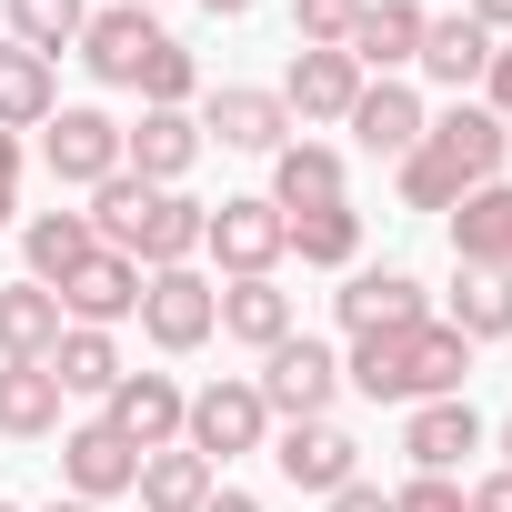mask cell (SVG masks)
I'll list each match as a JSON object with an SVG mask.
<instances>
[{
  "instance_id": "6da1fadb",
  "label": "cell",
  "mask_w": 512,
  "mask_h": 512,
  "mask_svg": "<svg viewBox=\"0 0 512 512\" xmlns=\"http://www.w3.org/2000/svg\"><path fill=\"white\" fill-rule=\"evenodd\" d=\"M201 211H211V201H191V191H151V181L111 171V181L91 191V241H101V251H131L141 272H171V262L201 251Z\"/></svg>"
},
{
  "instance_id": "7a4b0ae2",
  "label": "cell",
  "mask_w": 512,
  "mask_h": 512,
  "mask_svg": "<svg viewBox=\"0 0 512 512\" xmlns=\"http://www.w3.org/2000/svg\"><path fill=\"white\" fill-rule=\"evenodd\" d=\"M251 392H262V412H272V422H332V402H342V352H332V342H312V332H292V342H272V352H262Z\"/></svg>"
},
{
  "instance_id": "3957f363",
  "label": "cell",
  "mask_w": 512,
  "mask_h": 512,
  "mask_svg": "<svg viewBox=\"0 0 512 512\" xmlns=\"http://www.w3.org/2000/svg\"><path fill=\"white\" fill-rule=\"evenodd\" d=\"M201 251H211L231 282H262V272H282V262H292V221H282L262 191H231V201H211V211H201Z\"/></svg>"
},
{
  "instance_id": "277c9868",
  "label": "cell",
  "mask_w": 512,
  "mask_h": 512,
  "mask_svg": "<svg viewBox=\"0 0 512 512\" xmlns=\"http://www.w3.org/2000/svg\"><path fill=\"white\" fill-rule=\"evenodd\" d=\"M141 332L151 352H201L221 332V282L201 262H171V272H141Z\"/></svg>"
},
{
  "instance_id": "5b68a950",
  "label": "cell",
  "mask_w": 512,
  "mask_h": 512,
  "mask_svg": "<svg viewBox=\"0 0 512 512\" xmlns=\"http://www.w3.org/2000/svg\"><path fill=\"white\" fill-rule=\"evenodd\" d=\"M181 442L221 472L231 452H262L272 442V412H262V392H251V372H231V382H201L191 392V412H181Z\"/></svg>"
},
{
  "instance_id": "8992f818",
  "label": "cell",
  "mask_w": 512,
  "mask_h": 512,
  "mask_svg": "<svg viewBox=\"0 0 512 512\" xmlns=\"http://www.w3.org/2000/svg\"><path fill=\"white\" fill-rule=\"evenodd\" d=\"M41 161H51L61 191H101V181L121 171V121L91 111V101H61V111L41 121Z\"/></svg>"
},
{
  "instance_id": "52a82bcc",
  "label": "cell",
  "mask_w": 512,
  "mask_h": 512,
  "mask_svg": "<svg viewBox=\"0 0 512 512\" xmlns=\"http://www.w3.org/2000/svg\"><path fill=\"white\" fill-rule=\"evenodd\" d=\"M472 382V342L432 312V322H412V332H392V402L412 412V402H452Z\"/></svg>"
},
{
  "instance_id": "ba28073f",
  "label": "cell",
  "mask_w": 512,
  "mask_h": 512,
  "mask_svg": "<svg viewBox=\"0 0 512 512\" xmlns=\"http://www.w3.org/2000/svg\"><path fill=\"white\" fill-rule=\"evenodd\" d=\"M262 452H272V472H282L292 492H322V502H332L342 482H362V442H352L342 422H282Z\"/></svg>"
},
{
  "instance_id": "9c48e42d",
  "label": "cell",
  "mask_w": 512,
  "mask_h": 512,
  "mask_svg": "<svg viewBox=\"0 0 512 512\" xmlns=\"http://www.w3.org/2000/svg\"><path fill=\"white\" fill-rule=\"evenodd\" d=\"M422 151H432L462 191H482V181H502V161H512V121H492L482 101H452V111L422 131Z\"/></svg>"
},
{
  "instance_id": "30bf717a",
  "label": "cell",
  "mask_w": 512,
  "mask_h": 512,
  "mask_svg": "<svg viewBox=\"0 0 512 512\" xmlns=\"http://www.w3.org/2000/svg\"><path fill=\"white\" fill-rule=\"evenodd\" d=\"M161 41H171V31H161L151 11L111 0V11H91V21H81V71H91V81H111V91H141V61H151Z\"/></svg>"
},
{
  "instance_id": "8fae6325",
  "label": "cell",
  "mask_w": 512,
  "mask_h": 512,
  "mask_svg": "<svg viewBox=\"0 0 512 512\" xmlns=\"http://www.w3.org/2000/svg\"><path fill=\"white\" fill-rule=\"evenodd\" d=\"M181 412H191V392H181L171 372H121L111 402H101V422H111L131 452H171V442H181Z\"/></svg>"
},
{
  "instance_id": "7c38bea8",
  "label": "cell",
  "mask_w": 512,
  "mask_h": 512,
  "mask_svg": "<svg viewBox=\"0 0 512 512\" xmlns=\"http://www.w3.org/2000/svg\"><path fill=\"white\" fill-rule=\"evenodd\" d=\"M201 141H221V151H282L292 141V111H282V91H251V81H221V91H201Z\"/></svg>"
},
{
  "instance_id": "4fadbf2b",
  "label": "cell",
  "mask_w": 512,
  "mask_h": 512,
  "mask_svg": "<svg viewBox=\"0 0 512 512\" xmlns=\"http://www.w3.org/2000/svg\"><path fill=\"white\" fill-rule=\"evenodd\" d=\"M61 322H81V332L141 322V262H131V251H91V262L61 282Z\"/></svg>"
},
{
  "instance_id": "5bb4252c",
  "label": "cell",
  "mask_w": 512,
  "mask_h": 512,
  "mask_svg": "<svg viewBox=\"0 0 512 512\" xmlns=\"http://www.w3.org/2000/svg\"><path fill=\"white\" fill-rule=\"evenodd\" d=\"M201 151H211V141H201V121H191V111H141V121L121 131V171H131V181H151V191H181Z\"/></svg>"
},
{
  "instance_id": "9a60e30c",
  "label": "cell",
  "mask_w": 512,
  "mask_h": 512,
  "mask_svg": "<svg viewBox=\"0 0 512 512\" xmlns=\"http://www.w3.org/2000/svg\"><path fill=\"white\" fill-rule=\"evenodd\" d=\"M332 312H342L352 342H372V332H412V322H432V292H422L412 272H342Z\"/></svg>"
},
{
  "instance_id": "2e32d148",
  "label": "cell",
  "mask_w": 512,
  "mask_h": 512,
  "mask_svg": "<svg viewBox=\"0 0 512 512\" xmlns=\"http://www.w3.org/2000/svg\"><path fill=\"white\" fill-rule=\"evenodd\" d=\"M482 442H492V432H482L472 392L412 402V412H402V462H412V472H462V452H482Z\"/></svg>"
},
{
  "instance_id": "e0dca14e",
  "label": "cell",
  "mask_w": 512,
  "mask_h": 512,
  "mask_svg": "<svg viewBox=\"0 0 512 512\" xmlns=\"http://www.w3.org/2000/svg\"><path fill=\"white\" fill-rule=\"evenodd\" d=\"M422 21H432L422 0H372V11L352 21V41H342L352 71H362V81H402V71L422 61Z\"/></svg>"
},
{
  "instance_id": "ac0fdd59",
  "label": "cell",
  "mask_w": 512,
  "mask_h": 512,
  "mask_svg": "<svg viewBox=\"0 0 512 512\" xmlns=\"http://www.w3.org/2000/svg\"><path fill=\"white\" fill-rule=\"evenodd\" d=\"M372 161H402V151H422V131H432V111H422V91L412 81H362V101H352V121H342Z\"/></svg>"
},
{
  "instance_id": "d6986e66",
  "label": "cell",
  "mask_w": 512,
  "mask_h": 512,
  "mask_svg": "<svg viewBox=\"0 0 512 512\" xmlns=\"http://www.w3.org/2000/svg\"><path fill=\"white\" fill-rule=\"evenodd\" d=\"M61 482H71V502H111V492L141 482V452H131L111 422H71V432H61Z\"/></svg>"
},
{
  "instance_id": "ffe728a7",
  "label": "cell",
  "mask_w": 512,
  "mask_h": 512,
  "mask_svg": "<svg viewBox=\"0 0 512 512\" xmlns=\"http://www.w3.org/2000/svg\"><path fill=\"white\" fill-rule=\"evenodd\" d=\"M412 71H422L432 91H452V101H462V91L492 71V31H482L472 11H442V21H422V61H412Z\"/></svg>"
},
{
  "instance_id": "44dd1931",
  "label": "cell",
  "mask_w": 512,
  "mask_h": 512,
  "mask_svg": "<svg viewBox=\"0 0 512 512\" xmlns=\"http://www.w3.org/2000/svg\"><path fill=\"white\" fill-rule=\"evenodd\" d=\"M352 101H362L352 51H292V71H282V111L292 121H352Z\"/></svg>"
},
{
  "instance_id": "7402d4cb",
  "label": "cell",
  "mask_w": 512,
  "mask_h": 512,
  "mask_svg": "<svg viewBox=\"0 0 512 512\" xmlns=\"http://www.w3.org/2000/svg\"><path fill=\"white\" fill-rule=\"evenodd\" d=\"M342 181H352V171H342V151H332V141H282V151H272V191H262V201L292 221V211L342 201Z\"/></svg>"
},
{
  "instance_id": "603a6c76",
  "label": "cell",
  "mask_w": 512,
  "mask_h": 512,
  "mask_svg": "<svg viewBox=\"0 0 512 512\" xmlns=\"http://www.w3.org/2000/svg\"><path fill=\"white\" fill-rule=\"evenodd\" d=\"M442 221H452V262H492V272H512V181L462 191Z\"/></svg>"
},
{
  "instance_id": "cb8c5ba5",
  "label": "cell",
  "mask_w": 512,
  "mask_h": 512,
  "mask_svg": "<svg viewBox=\"0 0 512 512\" xmlns=\"http://www.w3.org/2000/svg\"><path fill=\"white\" fill-rule=\"evenodd\" d=\"M442 322L482 352V342H512V272H492V262H462L452 272V302H442Z\"/></svg>"
},
{
  "instance_id": "d4e9b609",
  "label": "cell",
  "mask_w": 512,
  "mask_h": 512,
  "mask_svg": "<svg viewBox=\"0 0 512 512\" xmlns=\"http://www.w3.org/2000/svg\"><path fill=\"white\" fill-rule=\"evenodd\" d=\"M61 332H71V322H61V292H41L31 272L0 282V362H51Z\"/></svg>"
},
{
  "instance_id": "484cf974",
  "label": "cell",
  "mask_w": 512,
  "mask_h": 512,
  "mask_svg": "<svg viewBox=\"0 0 512 512\" xmlns=\"http://www.w3.org/2000/svg\"><path fill=\"white\" fill-rule=\"evenodd\" d=\"M91 251H101V241H91V211H31V221H21V262H31L41 292H61Z\"/></svg>"
},
{
  "instance_id": "4316f807",
  "label": "cell",
  "mask_w": 512,
  "mask_h": 512,
  "mask_svg": "<svg viewBox=\"0 0 512 512\" xmlns=\"http://www.w3.org/2000/svg\"><path fill=\"white\" fill-rule=\"evenodd\" d=\"M131 492H141V512H201V502L221 492V472H211L191 442H171V452H141V482H131Z\"/></svg>"
},
{
  "instance_id": "83f0119b",
  "label": "cell",
  "mask_w": 512,
  "mask_h": 512,
  "mask_svg": "<svg viewBox=\"0 0 512 512\" xmlns=\"http://www.w3.org/2000/svg\"><path fill=\"white\" fill-rule=\"evenodd\" d=\"M221 332L241 342V352H272V342H292V292L262 272V282H221Z\"/></svg>"
},
{
  "instance_id": "f1b7e54d",
  "label": "cell",
  "mask_w": 512,
  "mask_h": 512,
  "mask_svg": "<svg viewBox=\"0 0 512 512\" xmlns=\"http://www.w3.org/2000/svg\"><path fill=\"white\" fill-rule=\"evenodd\" d=\"M0 432H11V442H51V432H61V382H51V362H0Z\"/></svg>"
},
{
  "instance_id": "f546056e",
  "label": "cell",
  "mask_w": 512,
  "mask_h": 512,
  "mask_svg": "<svg viewBox=\"0 0 512 512\" xmlns=\"http://www.w3.org/2000/svg\"><path fill=\"white\" fill-rule=\"evenodd\" d=\"M51 111H61L51 61H41V51H21V41H0V131H41Z\"/></svg>"
},
{
  "instance_id": "4dcf8cb0",
  "label": "cell",
  "mask_w": 512,
  "mask_h": 512,
  "mask_svg": "<svg viewBox=\"0 0 512 512\" xmlns=\"http://www.w3.org/2000/svg\"><path fill=\"white\" fill-rule=\"evenodd\" d=\"M51 382H61V402H71V392H81V402H111V382H121V342L71 322V332L51 342Z\"/></svg>"
},
{
  "instance_id": "1f68e13d",
  "label": "cell",
  "mask_w": 512,
  "mask_h": 512,
  "mask_svg": "<svg viewBox=\"0 0 512 512\" xmlns=\"http://www.w3.org/2000/svg\"><path fill=\"white\" fill-rule=\"evenodd\" d=\"M292 251H302L312 272H362V211H352V201L292 211Z\"/></svg>"
},
{
  "instance_id": "d6a6232c",
  "label": "cell",
  "mask_w": 512,
  "mask_h": 512,
  "mask_svg": "<svg viewBox=\"0 0 512 512\" xmlns=\"http://www.w3.org/2000/svg\"><path fill=\"white\" fill-rule=\"evenodd\" d=\"M81 21H91V0H11V41L21 51H81Z\"/></svg>"
},
{
  "instance_id": "836d02e7",
  "label": "cell",
  "mask_w": 512,
  "mask_h": 512,
  "mask_svg": "<svg viewBox=\"0 0 512 512\" xmlns=\"http://www.w3.org/2000/svg\"><path fill=\"white\" fill-rule=\"evenodd\" d=\"M191 91H201V61H191L181 41H161V51L141 61V111H191Z\"/></svg>"
},
{
  "instance_id": "e575fe53",
  "label": "cell",
  "mask_w": 512,
  "mask_h": 512,
  "mask_svg": "<svg viewBox=\"0 0 512 512\" xmlns=\"http://www.w3.org/2000/svg\"><path fill=\"white\" fill-rule=\"evenodd\" d=\"M372 0H292V51H342Z\"/></svg>"
},
{
  "instance_id": "d590c367",
  "label": "cell",
  "mask_w": 512,
  "mask_h": 512,
  "mask_svg": "<svg viewBox=\"0 0 512 512\" xmlns=\"http://www.w3.org/2000/svg\"><path fill=\"white\" fill-rule=\"evenodd\" d=\"M392 171H402V211H452V201H462V181H452L432 151H402Z\"/></svg>"
},
{
  "instance_id": "8d00e7d4",
  "label": "cell",
  "mask_w": 512,
  "mask_h": 512,
  "mask_svg": "<svg viewBox=\"0 0 512 512\" xmlns=\"http://www.w3.org/2000/svg\"><path fill=\"white\" fill-rule=\"evenodd\" d=\"M392 512H462V482H452V472H412V482L392 492Z\"/></svg>"
},
{
  "instance_id": "74e56055",
  "label": "cell",
  "mask_w": 512,
  "mask_h": 512,
  "mask_svg": "<svg viewBox=\"0 0 512 512\" xmlns=\"http://www.w3.org/2000/svg\"><path fill=\"white\" fill-rule=\"evenodd\" d=\"M482 111L512 121V41H492V71H482Z\"/></svg>"
},
{
  "instance_id": "f35d334b",
  "label": "cell",
  "mask_w": 512,
  "mask_h": 512,
  "mask_svg": "<svg viewBox=\"0 0 512 512\" xmlns=\"http://www.w3.org/2000/svg\"><path fill=\"white\" fill-rule=\"evenodd\" d=\"M21 221V131H0V231Z\"/></svg>"
},
{
  "instance_id": "ab89813d",
  "label": "cell",
  "mask_w": 512,
  "mask_h": 512,
  "mask_svg": "<svg viewBox=\"0 0 512 512\" xmlns=\"http://www.w3.org/2000/svg\"><path fill=\"white\" fill-rule=\"evenodd\" d=\"M462 512H512V472H482V482L462 492Z\"/></svg>"
},
{
  "instance_id": "60d3db41",
  "label": "cell",
  "mask_w": 512,
  "mask_h": 512,
  "mask_svg": "<svg viewBox=\"0 0 512 512\" xmlns=\"http://www.w3.org/2000/svg\"><path fill=\"white\" fill-rule=\"evenodd\" d=\"M322 512H392V492H382V482H342Z\"/></svg>"
},
{
  "instance_id": "b9f144b4",
  "label": "cell",
  "mask_w": 512,
  "mask_h": 512,
  "mask_svg": "<svg viewBox=\"0 0 512 512\" xmlns=\"http://www.w3.org/2000/svg\"><path fill=\"white\" fill-rule=\"evenodd\" d=\"M462 11H472V21L492 31V41H512V0H462Z\"/></svg>"
},
{
  "instance_id": "7bdbcfd3",
  "label": "cell",
  "mask_w": 512,
  "mask_h": 512,
  "mask_svg": "<svg viewBox=\"0 0 512 512\" xmlns=\"http://www.w3.org/2000/svg\"><path fill=\"white\" fill-rule=\"evenodd\" d=\"M201 11H211V21H251V11H262V0H201Z\"/></svg>"
},
{
  "instance_id": "ee69618b",
  "label": "cell",
  "mask_w": 512,
  "mask_h": 512,
  "mask_svg": "<svg viewBox=\"0 0 512 512\" xmlns=\"http://www.w3.org/2000/svg\"><path fill=\"white\" fill-rule=\"evenodd\" d=\"M201 512H262V502H251V492H211Z\"/></svg>"
},
{
  "instance_id": "f6af8a7d",
  "label": "cell",
  "mask_w": 512,
  "mask_h": 512,
  "mask_svg": "<svg viewBox=\"0 0 512 512\" xmlns=\"http://www.w3.org/2000/svg\"><path fill=\"white\" fill-rule=\"evenodd\" d=\"M41 512H101V502H71V492H61V502H41Z\"/></svg>"
},
{
  "instance_id": "bcb514c9",
  "label": "cell",
  "mask_w": 512,
  "mask_h": 512,
  "mask_svg": "<svg viewBox=\"0 0 512 512\" xmlns=\"http://www.w3.org/2000/svg\"><path fill=\"white\" fill-rule=\"evenodd\" d=\"M492 442H502V472H512V422H502V432H492Z\"/></svg>"
},
{
  "instance_id": "7dc6e473",
  "label": "cell",
  "mask_w": 512,
  "mask_h": 512,
  "mask_svg": "<svg viewBox=\"0 0 512 512\" xmlns=\"http://www.w3.org/2000/svg\"><path fill=\"white\" fill-rule=\"evenodd\" d=\"M131 11H161V0H131Z\"/></svg>"
},
{
  "instance_id": "c3c4849f",
  "label": "cell",
  "mask_w": 512,
  "mask_h": 512,
  "mask_svg": "<svg viewBox=\"0 0 512 512\" xmlns=\"http://www.w3.org/2000/svg\"><path fill=\"white\" fill-rule=\"evenodd\" d=\"M0 512H21V502H0Z\"/></svg>"
}]
</instances>
